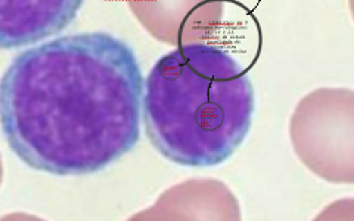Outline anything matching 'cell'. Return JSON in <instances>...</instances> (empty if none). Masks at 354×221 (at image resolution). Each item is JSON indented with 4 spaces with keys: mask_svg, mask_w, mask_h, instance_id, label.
<instances>
[{
    "mask_svg": "<svg viewBox=\"0 0 354 221\" xmlns=\"http://www.w3.org/2000/svg\"><path fill=\"white\" fill-rule=\"evenodd\" d=\"M337 205H339L341 206V209H337L335 206H332V205H329L325 211H332V214H337V213H344L342 214L341 217H338V218H346L347 217V214H350L348 215V220H354V198H351V199H339L338 202H335ZM330 214V215H332ZM329 218V217H328Z\"/></svg>",
    "mask_w": 354,
    "mask_h": 221,
    "instance_id": "cell-7",
    "label": "cell"
},
{
    "mask_svg": "<svg viewBox=\"0 0 354 221\" xmlns=\"http://www.w3.org/2000/svg\"><path fill=\"white\" fill-rule=\"evenodd\" d=\"M348 10H350V17L354 22V0H348Z\"/></svg>",
    "mask_w": 354,
    "mask_h": 221,
    "instance_id": "cell-8",
    "label": "cell"
},
{
    "mask_svg": "<svg viewBox=\"0 0 354 221\" xmlns=\"http://www.w3.org/2000/svg\"><path fill=\"white\" fill-rule=\"evenodd\" d=\"M173 189L180 195L179 209L171 218L191 220H239L236 196L218 180H191Z\"/></svg>",
    "mask_w": 354,
    "mask_h": 221,
    "instance_id": "cell-6",
    "label": "cell"
},
{
    "mask_svg": "<svg viewBox=\"0 0 354 221\" xmlns=\"http://www.w3.org/2000/svg\"><path fill=\"white\" fill-rule=\"evenodd\" d=\"M84 0H0V46L36 44L68 27Z\"/></svg>",
    "mask_w": 354,
    "mask_h": 221,
    "instance_id": "cell-5",
    "label": "cell"
},
{
    "mask_svg": "<svg viewBox=\"0 0 354 221\" xmlns=\"http://www.w3.org/2000/svg\"><path fill=\"white\" fill-rule=\"evenodd\" d=\"M143 88L135 52L108 32L43 41L17 55L3 74L8 146L37 171H101L139 142Z\"/></svg>",
    "mask_w": 354,
    "mask_h": 221,
    "instance_id": "cell-1",
    "label": "cell"
},
{
    "mask_svg": "<svg viewBox=\"0 0 354 221\" xmlns=\"http://www.w3.org/2000/svg\"><path fill=\"white\" fill-rule=\"evenodd\" d=\"M297 158L319 179L354 184V90L319 87L304 95L290 118Z\"/></svg>",
    "mask_w": 354,
    "mask_h": 221,
    "instance_id": "cell-3",
    "label": "cell"
},
{
    "mask_svg": "<svg viewBox=\"0 0 354 221\" xmlns=\"http://www.w3.org/2000/svg\"><path fill=\"white\" fill-rule=\"evenodd\" d=\"M248 68L204 43L183 44L153 64L142 118L151 145L192 169L223 164L248 136L256 97Z\"/></svg>",
    "mask_w": 354,
    "mask_h": 221,
    "instance_id": "cell-2",
    "label": "cell"
},
{
    "mask_svg": "<svg viewBox=\"0 0 354 221\" xmlns=\"http://www.w3.org/2000/svg\"><path fill=\"white\" fill-rule=\"evenodd\" d=\"M148 35L171 48L207 43L227 19L234 0H126Z\"/></svg>",
    "mask_w": 354,
    "mask_h": 221,
    "instance_id": "cell-4",
    "label": "cell"
}]
</instances>
